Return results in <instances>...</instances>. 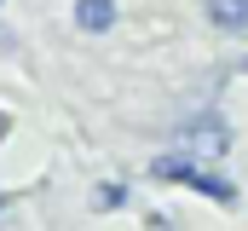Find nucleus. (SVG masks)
I'll list each match as a JSON object with an SVG mask.
<instances>
[{
    "instance_id": "20e7f679",
    "label": "nucleus",
    "mask_w": 248,
    "mask_h": 231,
    "mask_svg": "<svg viewBox=\"0 0 248 231\" xmlns=\"http://www.w3.org/2000/svg\"><path fill=\"white\" fill-rule=\"evenodd\" d=\"M0 208H6V197H0Z\"/></svg>"
},
{
    "instance_id": "f257e3e1",
    "label": "nucleus",
    "mask_w": 248,
    "mask_h": 231,
    "mask_svg": "<svg viewBox=\"0 0 248 231\" xmlns=\"http://www.w3.org/2000/svg\"><path fill=\"white\" fill-rule=\"evenodd\" d=\"M150 173L168 179V185H190V191H202V197H214V202H225V208L237 202V185L219 179L214 168H202L196 156H156V168H150Z\"/></svg>"
},
{
    "instance_id": "7ed1b4c3",
    "label": "nucleus",
    "mask_w": 248,
    "mask_h": 231,
    "mask_svg": "<svg viewBox=\"0 0 248 231\" xmlns=\"http://www.w3.org/2000/svg\"><path fill=\"white\" fill-rule=\"evenodd\" d=\"M208 17L219 29H248V0H208Z\"/></svg>"
},
{
    "instance_id": "f03ea898",
    "label": "nucleus",
    "mask_w": 248,
    "mask_h": 231,
    "mask_svg": "<svg viewBox=\"0 0 248 231\" xmlns=\"http://www.w3.org/2000/svg\"><path fill=\"white\" fill-rule=\"evenodd\" d=\"M75 23L98 35V29H110V23H116V6H110V0H75Z\"/></svg>"
}]
</instances>
